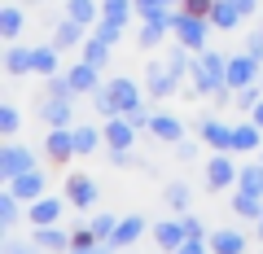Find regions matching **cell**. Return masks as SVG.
Returning <instances> with one entry per match:
<instances>
[{
  "instance_id": "1",
  "label": "cell",
  "mask_w": 263,
  "mask_h": 254,
  "mask_svg": "<svg viewBox=\"0 0 263 254\" xmlns=\"http://www.w3.org/2000/svg\"><path fill=\"white\" fill-rule=\"evenodd\" d=\"M254 79V57H237V62H228V84L233 88H246Z\"/></svg>"
},
{
  "instance_id": "2",
  "label": "cell",
  "mask_w": 263,
  "mask_h": 254,
  "mask_svg": "<svg viewBox=\"0 0 263 254\" xmlns=\"http://www.w3.org/2000/svg\"><path fill=\"white\" fill-rule=\"evenodd\" d=\"M176 31L189 40V44H202V22H197V13H184V18H176Z\"/></svg>"
},
{
  "instance_id": "3",
  "label": "cell",
  "mask_w": 263,
  "mask_h": 254,
  "mask_svg": "<svg viewBox=\"0 0 263 254\" xmlns=\"http://www.w3.org/2000/svg\"><path fill=\"white\" fill-rule=\"evenodd\" d=\"M0 167H5V175H18V171H27V167H31V153H27V149H9Z\"/></svg>"
},
{
  "instance_id": "4",
  "label": "cell",
  "mask_w": 263,
  "mask_h": 254,
  "mask_svg": "<svg viewBox=\"0 0 263 254\" xmlns=\"http://www.w3.org/2000/svg\"><path fill=\"white\" fill-rule=\"evenodd\" d=\"M66 193H70V202H79V206H88V202H92V180L75 175V180H70V188H66Z\"/></svg>"
},
{
  "instance_id": "5",
  "label": "cell",
  "mask_w": 263,
  "mask_h": 254,
  "mask_svg": "<svg viewBox=\"0 0 263 254\" xmlns=\"http://www.w3.org/2000/svg\"><path fill=\"white\" fill-rule=\"evenodd\" d=\"M105 141H110L114 149H127L132 145V127L127 123H110V127H105Z\"/></svg>"
},
{
  "instance_id": "6",
  "label": "cell",
  "mask_w": 263,
  "mask_h": 254,
  "mask_svg": "<svg viewBox=\"0 0 263 254\" xmlns=\"http://www.w3.org/2000/svg\"><path fill=\"white\" fill-rule=\"evenodd\" d=\"M48 153H53V158L75 153V136H70V132H53V141H48Z\"/></svg>"
},
{
  "instance_id": "7",
  "label": "cell",
  "mask_w": 263,
  "mask_h": 254,
  "mask_svg": "<svg viewBox=\"0 0 263 254\" xmlns=\"http://www.w3.org/2000/svg\"><path fill=\"white\" fill-rule=\"evenodd\" d=\"M110 101L119 105V110H127V114H132V105H136V88H132V84H114Z\"/></svg>"
},
{
  "instance_id": "8",
  "label": "cell",
  "mask_w": 263,
  "mask_h": 254,
  "mask_svg": "<svg viewBox=\"0 0 263 254\" xmlns=\"http://www.w3.org/2000/svg\"><path fill=\"white\" fill-rule=\"evenodd\" d=\"M40 184H44L40 175H18L13 180V193H18V198H40Z\"/></svg>"
},
{
  "instance_id": "9",
  "label": "cell",
  "mask_w": 263,
  "mask_h": 254,
  "mask_svg": "<svg viewBox=\"0 0 263 254\" xmlns=\"http://www.w3.org/2000/svg\"><path fill=\"white\" fill-rule=\"evenodd\" d=\"M211 18H215V27H233V22H237V5H233V0H224V5L211 9Z\"/></svg>"
},
{
  "instance_id": "10",
  "label": "cell",
  "mask_w": 263,
  "mask_h": 254,
  "mask_svg": "<svg viewBox=\"0 0 263 254\" xmlns=\"http://www.w3.org/2000/svg\"><path fill=\"white\" fill-rule=\"evenodd\" d=\"M206 175H211V184H228V180H233V167H228L224 158H215V162H211V171H206Z\"/></svg>"
},
{
  "instance_id": "11",
  "label": "cell",
  "mask_w": 263,
  "mask_h": 254,
  "mask_svg": "<svg viewBox=\"0 0 263 254\" xmlns=\"http://www.w3.org/2000/svg\"><path fill=\"white\" fill-rule=\"evenodd\" d=\"M92 145H97V132L92 127H79L75 132V153H92Z\"/></svg>"
},
{
  "instance_id": "12",
  "label": "cell",
  "mask_w": 263,
  "mask_h": 254,
  "mask_svg": "<svg viewBox=\"0 0 263 254\" xmlns=\"http://www.w3.org/2000/svg\"><path fill=\"white\" fill-rule=\"evenodd\" d=\"M154 132H158L162 141H176V136H180V123L176 119H154Z\"/></svg>"
},
{
  "instance_id": "13",
  "label": "cell",
  "mask_w": 263,
  "mask_h": 254,
  "mask_svg": "<svg viewBox=\"0 0 263 254\" xmlns=\"http://www.w3.org/2000/svg\"><path fill=\"white\" fill-rule=\"evenodd\" d=\"M57 66V57L48 53V48H40V53H31V70H53Z\"/></svg>"
},
{
  "instance_id": "14",
  "label": "cell",
  "mask_w": 263,
  "mask_h": 254,
  "mask_svg": "<svg viewBox=\"0 0 263 254\" xmlns=\"http://www.w3.org/2000/svg\"><path fill=\"white\" fill-rule=\"evenodd\" d=\"M206 141H215V145H233V132H228V127H219V123H206Z\"/></svg>"
},
{
  "instance_id": "15",
  "label": "cell",
  "mask_w": 263,
  "mask_h": 254,
  "mask_svg": "<svg viewBox=\"0 0 263 254\" xmlns=\"http://www.w3.org/2000/svg\"><path fill=\"white\" fill-rule=\"evenodd\" d=\"M31 219H35V224H48V219H57V202H40V206L31 210Z\"/></svg>"
},
{
  "instance_id": "16",
  "label": "cell",
  "mask_w": 263,
  "mask_h": 254,
  "mask_svg": "<svg viewBox=\"0 0 263 254\" xmlns=\"http://www.w3.org/2000/svg\"><path fill=\"white\" fill-rule=\"evenodd\" d=\"M70 88H79V92H84V88H92V66H79L75 75H70Z\"/></svg>"
},
{
  "instance_id": "17",
  "label": "cell",
  "mask_w": 263,
  "mask_h": 254,
  "mask_svg": "<svg viewBox=\"0 0 263 254\" xmlns=\"http://www.w3.org/2000/svg\"><path fill=\"white\" fill-rule=\"evenodd\" d=\"M254 141H259V132H254V127H241V132H233V145H237V149H250Z\"/></svg>"
},
{
  "instance_id": "18",
  "label": "cell",
  "mask_w": 263,
  "mask_h": 254,
  "mask_svg": "<svg viewBox=\"0 0 263 254\" xmlns=\"http://www.w3.org/2000/svg\"><path fill=\"white\" fill-rule=\"evenodd\" d=\"M70 13H75V22H88L92 18V0H70Z\"/></svg>"
},
{
  "instance_id": "19",
  "label": "cell",
  "mask_w": 263,
  "mask_h": 254,
  "mask_svg": "<svg viewBox=\"0 0 263 254\" xmlns=\"http://www.w3.org/2000/svg\"><path fill=\"white\" fill-rule=\"evenodd\" d=\"M105 13H110V22H123L127 18V0H105Z\"/></svg>"
},
{
  "instance_id": "20",
  "label": "cell",
  "mask_w": 263,
  "mask_h": 254,
  "mask_svg": "<svg viewBox=\"0 0 263 254\" xmlns=\"http://www.w3.org/2000/svg\"><path fill=\"white\" fill-rule=\"evenodd\" d=\"M136 232H141V219H127V224H123L119 232H114V241H132Z\"/></svg>"
},
{
  "instance_id": "21",
  "label": "cell",
  "mask_w": 263,
  "mask_h": 254,
  "mask_svg": "<svg viewBox=\"0 0 263 254\" xmlns=\"http://www.w3.org/2000/svg\"><path fill=\"white\" fill-rule=\"evenodd\" d=\"M237 210H241V215H254V210H259V202H254V193H250V188H246L241 198H237Z\"/></svg>"
},
{
  "instance_id": "22",
  "label": "cell",
  "mask_w": 263,
  "mask_h": 254,
  "mask_svg": "<svg viewBox=\"0 0 263 254\" xmlns=\"http://www.w3.org/2000/svg\"><path fill=\"white\" fill-rule=\"evenodd\" d=\"M158 241H162V245H176V241H180V228H176V224H162V228H158Z\"/></svg>"
},
{
  "instance_id": "23",
  "label": "cell",
  "mask_w": 263,
  "mask_h": 254,
  "mask_svg": "<svg viewBox=\"0 0 263 254\" xmlns=\"http://www.w3.org/2000/svg\"><path fill=\"white\" fill-rule=\"evenodd\" d=\"M215 245H219V250H241V237H233V232H219V237H215Z\"/></svg>"
},
{
  "instance_id": "24",
  "label": "cell",
  "mask_w": 263,
  "mask_h": 254,
  "mask_svg": "<svg viewBox=\"0 0 263 254\" xmlns=\"http://www.w3.org/2000/svg\"><path fill=\"white\" fill-rule=\"evenodd\" d=\"M246 188H250V193H263V171H246Z\"/></svg>"
},
{
  "instance_id": "25",
  "label": "cell",
  "mask_w": 263,
  "mask_h": 254,
  "mask_svg": "<svg viewBox=\"0 0 263 254\" xmlns=\"http://www.w3.org/2000/svg\"><path fill=\"white\" fill-rule=\"evenodd\" d=\"M136 5H141V13H149V18H158L167 0H136Z\"/></svg>"
},
{
  "instance_id": "26",
  "label": "cell",
  "mask_w": 263,
  "mask_h": 254,
  "mask_svg": "<svg viewBox=\"0 0 263 254\" xmlns=\"http://www.w3.org/2000/svg\"><path fill=\"white\" fill-rule=\"evenodd\" d=\"M184 5H189V13H197V18H206V13H211V0H184Z\"/></svg>"
},
{
  "instance_id": "27",
  "label": "cell",
  "mask_w": 263,
  "mask_h": 254,
  "mask_svg": "<svg viewBox=\"0 0 263 254\" xmlns=\"http://www.w3.org/2000/svg\"><path fill=\"white\" fill-rule=\"evenodd\" d=\"M18 27H22V18H18V13H5V35H18Z\"/></svg>"
},
{
  "instance_id": "28",
  "label": "cell",
  "mask_w": 263,
  "mask_h": 254,
  "mask_svg": "<svg viewBox=\"0 0 263 254\" xmlns=\"http://www.w3.org/2000/svg\"><path fill=\"white\" fill-rule=\"evenodd\" d=\"M75 40H79V27L70 22V27H62V35H57V44H75Z\"/></svg>"
},
{
  "instance_id": "29",
  "label": "cell",
  "mask_w": 263,
  "mask_h": 254,
  "mask_svg": "<svg viewBox=\"0 0 263 254\" xmlns=\"http://www.w3.org/2000/svg\"><path fill=\"white\" fill-rule=\"evenodd\" d=\"M9 66H13V70H27V66H31V53H22V48H18V53L9 57Z\"/></svg>"
},
{
  "instance_id": "30",
  "label": "cell",
  "mask_w": 263,
  "mask_h": 254,
  "mask_svg": "<svg viewBox=\"0 0 263 254\" xmlns=\"http://www.w3.org/2000/svg\"><path fill=\"white\" fill-rule=\"evenodd\" d=\"M48 119L62 127V123H66V105H62V101H53V105H48Z\"/></svg>"
},
{
  "instance_id": "31",
  "label": "cell",
  "mask_w": 263,
  "mask_h": 254,
  "mask_svg": "<svg viewBox=\"0 0 263 254\" xmlns=\"http://www.w3.org/2000/svg\"><path fill=\"white\" fill-rule=\"evenodd\" d=\"M105 44H110V40H97V44L88 48V62H101V57H105Z\"/></svg>"
},
{
  "instance_id": "32",
  "label": "cell",
  "mask_w": 263,
  "mask_h": 254,
  "mask_svg": "<svg viewBox=\"0 0 263 254\" xmlns=\"http://www.w3.org/2000/svg\"><path fill=\"white\" fill-rule=\"evenodd\" d=\"M0 127H5V132H13V127H18V114H13V110H5V119H0Z\"/></svg>"
},
{
  "instance_id": "33",
  "label": "cell",
  "mask_w": 263,
  "mask_h": 254,
  "mask_svg": "<svg viewBox=\"0 0 263 254\" xmlns=\"http://www.w3.org/2000/svg\"><path fill=\"white\" fill-rule=\"evenodd\" d=\"M40 245H48V250H57V245H62V237H57V232H44V237H40Z\"/></svg>"
},
{
  "instance_id": "34",
  "label": "cell",
  "mask_w": 263,
  "mask_h": 254,
  "mask_svg": "<svg viewBox=\"0 0 263 254\" xmlns=\"http://www.w3.org/2000/svg\"><path fill=\"white\" fill-rule=\"evenodd\" d=\"M254 119H259V127H263V105H259V114H254Z\"/></svg>"
},
{
  "instance_id": "35",
  "label": "cell",
  "mask_w": 263,
  "mask_h": 254,
  "mask_svg": "<svg viewBox=\"0 0 263 254\" xmlns=\"http://www.w3.org/2000/svg\"><path fill=\"white\" fill-rule=\"evenodd\" d=\"M246 5H250V0H246Z\"/></svg>"
}]
</instances>
